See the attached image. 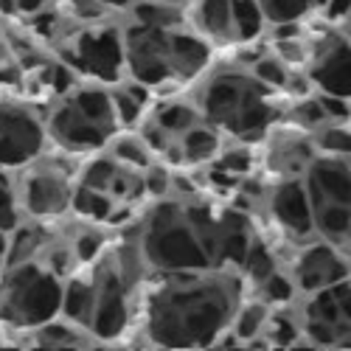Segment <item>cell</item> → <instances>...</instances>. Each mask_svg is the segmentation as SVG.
I'll return each mask as SVG.
<instances>
[{
    "mask_svg": "<svg viewBox=\"0 0 351 351\" xmlns=\"http://www.w3.org/2000/svg\"><path fill=\"white\" fill-rule=\"evenodd\" d=\"M261 12H265L267 23H298L309 17L312 12H320L326 6V0H258Z\"/></svg>",
    "mask_w": 351,
    "mask_h": 351,
    "instance_id": "22",
    "label": "cell"
},
{
    "mask_svg": "<svg viewBox=\"0 0 351 351\" xmlns=\"http://www.w3.org/2000/svg\"><path fill=\"white\" fill-rule=\"evenodd\" d=\"M155 124L171 138V141H178L180 135H186L191 127H197L202 121V115L197 110V104H186V101H169L163 104L155 115Z\"/></svg>",
    "mask_w": 351,
    "mask_h": 351,
    "instance_id": "20",
    "label": "cell"
},
{
    "mask_svg": "<svg viewBox=\"0 0 351 351\" xmlns=\"http://www.w3.org/2000/svg\"><path fill=\"white\" fill-rule=\"evenodd\" d=\"M6 242H9V233H0V267L6 265Z\"/></svg>",
    "mask_w": 351,
    "mask_h": 351,
    "instance_id": "30",
    "label": "cell"
},
{
    "mask_svg": "<svg viewBox=\"0 0 351 351\" xmlns=\"http://www.w3.org/2000/svg\"><path fill=\"white\" fill-rule=\"evenodd\" d=\"M163 3H180V6H186V3H191V0H163Z\"/></svg>",
    "mask_w": 351,
    "mask_h": 351,
    "instance_id": "32",
    "label": "cell"
},
{
    "mask_svg": "<svg viewBox=\"0 0 351 351\" xmlns=\"http://www.w3.org/2000/svg\"><path fill=\"white\" fill-rule=\"evenodd\" d=\"M222 132L217 127H211L208 121H199L197 127H191L186 135L178 138L180 152H183V166H206L211 163L219 149H222Z\"/></svg>",
    "mask_w": 351,
    "mask_h": 351,
    "instance_id": "15",
    "label": "cell"
},
{
    "mask_svg": "<svg viewBox=\"0 0 351 351\" xmlns=\"http://www.w3.org/2000/svg\"><path fill=\"white\" fill-rule=\"evenodd\" d=\"M194 104L202 121L245 143L265 138L284 119L278 90H270L253 76V71L245 68L214 71L199 84Z\"/></svg>",
    "mask_w": 351,
    "mask_h": 351,
    "instance_id": "2",
    "label": "cell"
},
{
    "mask_svg": "<svg viewBox=\"0 0 351 351\" xmlns=\"http://www.w3.org/2000/svg\"><path fill=\"white\" fill-rule=\"evenodd\" d=\"M239 267H242V273L258 287L270 273L278 270V261H276L270 245H267L265 239H258L256 233H253V239H250V245H247V253H245V258H242Z\"/></svg>",
    "mask_w": 351,
    "mask_h": 351,
    "instance_id": "23",
    "label": "cell"
},
{
    "mask_svg": "<svg viewBox=\"0 0 351 351\" xmlns=\"http://www.w3.org/2000/svg\"><path fill=\"white\" fill-rule=\"evenodd\" d=\"M315 155L332 158H351V124L348 121H324L317 130L309 132Z\"/></svg>",
    "mask_w": 351,
    "mask_h": 351,
    "instance_id": "19",
    "label": "cell"
},
{
    "mask_svg": "<svg viewBox=\"0 0 351 351\" xmlns=\"http://www.w3.org/2000/svg\"><path fill=\"white\" fill-rule=\"evenodd\" d=\"M289 276H292V281H295L301 295H309V292H315V289H324V287H332V284L348 278L351 265H348V258L337 250L335 242L312 239L298 250Z\"/></svg>",
    "mask_w": 351,
    "mask_h": 351,
    "instance_id": "10",
    "label": "cell"
},
{
    "mask_svg": "<svg viewBox=\"0 0 351 351\" xmlns=\"http://www.w3.org/2000/svg\"><path fill=\"white\" fill-rule=\"evenodd\" d=\"M298 295L301 292H298L295 281H292V276L284 273V270L270 273L265 281L258 284V298H265L270 306H289Z\"/></svg>",
    "mask_w": 351,
    "mask_h": 351,
    "instance_id": "25",
    "label": "cell"
},
{
    "mask_svg": "<svg viewBox=\"0 0 351 351\" xmlns=\"http://www.w3.org/2000/svg\"><path fill=\"white\" fill-rule=\"evenodd\" d=\"M315 237H324L335 245L351 237V208L340 202H324L315 208Z\"/></svg>",
    "mask_w": 351,
    "mask_h": 351,
    "instance_id": "18",
    "label": "cell"
},
{
    "mask_svg": "<svg viewBox=\"0 0 351 351\" xmlns=\"http://www.w3.org/2000/svg\"><path fill=\"white\" fill-rule=\"evenodd\" d=\"M99 3H101V6H107L110 12H119V9H130V6L135 3V0H99Z\"/></svg>",
    "mask_w": 351,
    "mask_h": 351,
    "instance_id": "29",
    "label": "cell"
},
{
    "mask_svg": "<svg viewBox=\"0 0 351 351\" xmlns=\"http://www.w3.org/2000/svg\"><path fill=\"white\" fill-rule=\"evenodd\" d=\"M306 76L317 93H332L351 101V37L332 32L309 48Z\"/></svg>",
    "mask_w": 351,
    "mask_h": 351,
    "instance_id": "9",
    "label": "cell"
},
{
    "mask_svg": "<svg viewBox=\"0 0 351 351\" xmlns=\"http://www.w3.org/2000/svg\"><path fill=\"white\" fill-rule=\"evenodd\" d=\"M233 6V32H237V43H250L261 37L267 25V17L261 12L258 0H230Z\"/></svg>",
    "mask_w": 351,
    "mask_h": 351,
    "instance_id": "21",
    "label": "cell"
},
{
    "mask_svg": "<svg viewBox=\"0 0 351 351\" xmlns=\"http://www.w3.org/2000/svg\"><path fill=\"white\" fill-rule=\"evenodd\" d=\"M343 25H346V34H351V14L343 20Z\"/></svg>",
    "mask_w": 351,
    "mask_h": 351,
    "instance_id": "31",
    "label": "cell"
},
{
    "mask_svg": "<svg viewBox=\"0 0 351 351\" xmlns=\"http://www.w3.org/2000/svg\"><path fill=\"white\" fill-rule=\"evenodd\" d=\"M62 62H68L79 79L115 84L127 73L124 62V32L107 20L79 25L60 43Z\"/></svg>",
    "mask_w": 351,
    "mask_h": 351,
    "instance_id": "7",
    "label": "cell"
},
{
    "mask_svg": "<svg viewBox=\"0 0 351 351\" xmlns=\"http://www.w3.org/2000/svg\"><path fill=\"white\" fill-rule=\"evenodd\" d=\"M191 28L206 37L214 48L237 43V32H233V6L230 0H191Z\"/></svg>",
    "mask_w": 351,
    "mask_h": 351,
    "instance_id": "13",
    "label": "cell"
},
{
    "mask_svg": "<svg viewBox=\"0 0 351 351\" xmlns=\"http://www.w3.org/2000/svg\"><path fill=\"white\" fill-rule=\"evenodd\" d=\"M20 222L17 199H14V183L9 171H0V233H9Z\"/></svg>",
    "mask_w": 351,
    "mask_h": 351,
    "instance_id": "26",
    "label": "cell"
},
{
    "mask_svg": "<svg viewBox=\"0 0 351 351\" xmlns=\"http://www.w3.org/2000/svg\"><path fill=\"white\" fill-rule=\"evenodd\" d=\"M239 304L242 287L230 273H163V284L143 295L138 320L158 346H214Z\"/></svg>",
    "mask_w": 351,
    "mask_h": 351,
    "instance_id": "1",
    "label": "cell"
},
{
    "mask_svg": "<svg viewBox=\"0 0 351 351\" xmlns=\"http://www.w3.org/2000/svg\"><path fill=\"white\" fill-rule=\"evenodd\" d=\"M250 71H253V76L261 82V84H267L270 90H278V93H284L287 87H289V82H292V68L281 60V56H276V53H265V56H258V60L250 65Z\"/></svg>",
    "mask_w": 351,
    "mask_h": 351,
    "instance_id": "24",
    "label": "cell"
},
{
    "mask_svg": "<svg viewBox=\"0 0 351 351\" xmlns=\"http://www.w3.org/2000/svg\"><path fill=\"white\" fill-rule=\"evenodd\" d=\"M267 211L276 225L295 239L315 237V208L304 178H284L267 194Z\"/></svg>",
    "mask_w": 351,
    "mask_h": 351,
    "instance_id": "11",
    "label": "cell"
},
{
    "mask_svg": "<svg viewBox=\"0 0 351 351\" xmlns=\"http://www.w3.org/2000/svg\"><path fill=\"white\" fill-rule=\"evenodd\" d=\"M273 306L265 301V298H250V301H242L233 312V320H230V335L237 337V343H250L253 337H261L267 326V317H270Z\"/></svg>",
    "mask_w": 351,
    "mask_h": 351,
    "instance_id": "17",
    "label": "cell"
},
{
    "mask_svg": "<svg viewBox=\"0 0 351 351\" xmlns=\"http://www.w3.org/2000/svg\"><path fill=\"white\" fill-rule=\"evenodd\" d=\"M96 309V278L90 267H79L73 276L62 281V309L60 317L90 332V320ZM93 335V332H90Z\"/></svg>",
    "mask_w": 351,
    "mask_h": 351,
    "instance_id": "14",
    "label": "cell"
},
{
    "mask_svg": "<svg viewBox=\"0 0 351 351\" xmlns=\"http://www.w3.org/2000/svg\"><path fill=\"white\" fill-rule=\"evenodd\" d=\"M45 119L25 101L0 99V171H17L48 146Z\"/></svg>",
    "mask_w": 351,
    "mask_h": 351,
    "instance_id": "8",
    "label": "cell"
},
{
    "mask_svg": "<svg viewBox=\"0 0 351 351\" xmlns=\"http://www.w3.org/2000/svg\"><path fill=\"white\" fill-rule=\"evenodd\" d=\"M335 298H337V309H340V320L343 324H351V276L332 284Z\"/></svg>",
    "mask_w": 351,
    "mask_h": 351,
    "instance_id": "27",
    "label": "cell"
},
{
    "mask_svg": "<svg viewBox=\"0 0 351 351\" xmlns=\"http://www.w3.org/2000/svg\"><path fill=\"white\" fill-rule=\"evenodd\" d=\"M304 183L312 208L324 206V202H340L351 208V158L315 155L304 171Z\"/></svg>",
    "mask_w": 351,
    "mask_h": 351,
    "instance_id": "12",
    "label": "cell"
},
{
    "mask_svg": "<svg viewBox=\"0 0 351 351\" xmlns=\"http://www.w3.org/2000/svg\"><path fill=\"white\" fill-rule=\"evenodd\" d=\"M62 281L45 261L28 258L0 267V329L34 332L60 317Z\"/></svg>",
    "mask_w": 351,
    "mask_h": 351,
    "instance_id": "5",
    "label": "cell"
},
{
    "mask_svg": "<svg viewBox=\"0 0 351 351\" xmlns=\"http://www.w3.org/2000/svg\"><path fill=\"white\" fill-rule=\"evenodd\" d=\"M138 245L149 270L158 273H189V270H211V258L194 233L186 202L178 197H160L146 211L143 219L135 222Z\"/></svg>",
    "mask_w": 351,
    "mask_h": 351,
    "instance_id": "4",
    "label": "cell"
},
{
    "mask_svg": "<svg viewBox=\"0 0 351 351\" xmlns=\"http://www.w3.org/2000/svg\"><path fill=\"white\" fill-rule=\"evenodd\" d=\"M348 124H351V110H348Z\"/></svg>",
    "mask_w": 351,
    "mask_h": 351,
    "instance_id": "33",
    "label": "cell"
},
{
    "mask_svg": "<svg viewBox=\"0 0 351 351\" xmlns=\"http://www.w3.org/2000/svg\"><path fill=\"white\" fill-rule=\"evenodd\" d=\"M48 141L68 155H93L104 149L107 141L121 130L115 115L110 84L76 82L65 96L56 99L45 119Z\"/></svg>",
    "mask_w": 351,
    "mask_h": 351,
    "instance_id": "3",
    "label": "cell"
},
{
    "mask_svg": "<svg viewBox=\"0 0 351 351\" xmlns=\"http://www.w3.org/2000/svg\"><path fill=\"white\" fill-rule=\"evenodd\" d=\"M348 37H351V34H348Z\"/></svg>",
    "mask_w": 351,
    "mask_h": 351,
    "instance_id": "35",
    "label": "cell"
},
{
    "mask_svg": "<svg viewBox=\"0 0 351 351\" xmlns=\"http://www.w3.org/2000/svg\"><path fill=\"white\" fill-rule=\"evenodd\" d=\"M14 174V199L20 219L56 222L71 214L73 189H76V169L60 160H43V155Z\"/></svg>",
    "mask_w": 351,
    "mask_h": 351,
    "instance_id": "6",
    "label": "cell"
},
{
    "mask_svg": "<svg viewBox=\"0 0 351 351\" xmlns=\"http://www.w3.org/2000/svg\"><path fill=\"white\" fill-rule=\"evenodd\" d=\"M346 242H348V247H351V237H348V239H346Z\"/></svg>",
    "mask_w": 351,
    "mask_h": 351,
    "instance_id": "34",
    "label": "cell"
},
{
    "mask_svg": "<svg viewBox=\"0 0 351 351\" xmlns=\"http://www.w3.org/2000/svg\"><path fill=\"white\" fill-rule=\"evenodd\" d=\"M104 152L119 160L121 166H130V169H138V171H146L158 158L155 152L149 149V143L141 138V132H132V130H119L104 146Z\"/></svg>",
    "mask_w": 351,
    "mask_h": 351,
    "instance_id": "16",
    "label": "cell"
},
{
    "mask_svg": "<svg viewBox=\"0 0 351 351\" xmlns=\"http://www.w3.org/2000/svg\"><path fill=\"white\" fill-rule=\"evenodd\" d=\"M320 12L329 23H343L351 14V0H326V6Z\"/></svg>",
    "mask_w": 351,
    "mask_h": 351,
    "instance_id": "28",
    "label": "cell"
}]
</instances>
